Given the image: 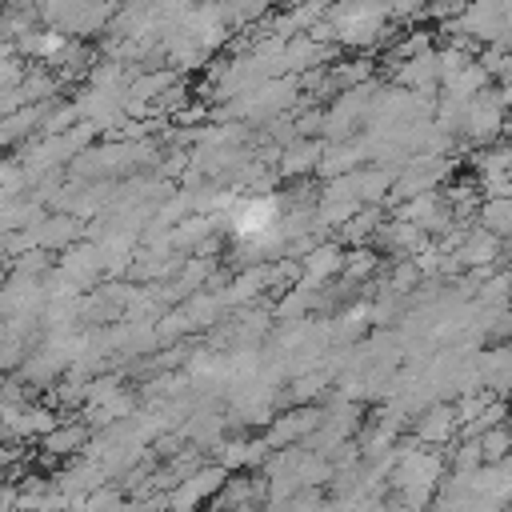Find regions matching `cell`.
I'll list each match as a JSON object with an SVG mask.
<instances>
[{
	"mask_svg": "<svg viewBox=\"0 0 512 512\" xmlns=\"http://www.w3.org/2000/svg\"><path fill=\"white\" fill-rule=\"evenodd\" d=\"M84 440H88V428H84V424H68V428H48V432H44V448H48L52 456L76 452V448H84Z\"/></svg>",
	"mask_w": 512,
	"mask_h": 512,
	"instance_id": "cell-1",
	"label": "cell"
}]
</instances>
